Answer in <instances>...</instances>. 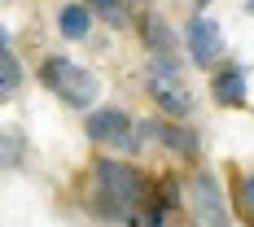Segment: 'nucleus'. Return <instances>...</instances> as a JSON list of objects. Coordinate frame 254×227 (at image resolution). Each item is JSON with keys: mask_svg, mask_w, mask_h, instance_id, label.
<instances>
[{"mask_svg": "<svg viewBox=\"0 0 254 227\" xmlns=\"http://www.w3.org/2000/svg\"><path fill=\"white\" fill-rule=\"evenodd\" d=\"M92 183H97V197H92V214H101L110 223H145V214H136V201H140V175L136 166H127L119 157H101L92 166Z\"/></svg>", "mask_w": 254, "mask_h": 227, "instance_id": "f257e3e1", "label": "nucleus"}, {"mask_svg": "<svg viewBox=\"0 0 254 227\" xmlns=\"http://www.w3.org/2000/svg\"><path fill=\"white\" fill-rule=\"evenodd\" d=\"M145 88H149V96L158 101V109L167 114V118H189L193 114V92L184 88V79H180V66L176 57H149V70H145Z\"/></svg>", "mask_w": 254, "mask_h": 227, "instance_id": "f03ea898", "label": "nucleus"}, {"mask_svg": "<svg viewBox=\"0 0 254 227\" xmlns=\"http://www.w3.org/2000/svg\"><path fill=\"white\" fill-rule=\"evenodd\" d=\"M40 83L49 88L57 101L75 105V109H88L97 101V79L92 70H83L79 61H66V57H49L44 70H40Z\"/></svg>", "mask_w": 254, "mask_h": 227, "instance_id": "7ed1b4c3", "label": "nucleus"}, {"mask_svg": "<svg viewBox=\"0 0 254 227\" xmlns=\"http://www.w3.org/2000/svg\"><path fill=\"white\" fill-rule=\"evenodd\" d=\"M83 131H88V140H97V144H119V149H140V140H131L140 127L127 118L123 109H114V105H101V109H92L88 118H83Z\"/></svg>", "mask_w": 254, "mask_h": 227, "instance_id": "20e7f679", "label": "nucleus"}, {"mask_svg": "<svg viewBox=\"0 0 254 227\" xmlns=\"http://www.w3.org/2000/svg\"><path fill=\"white\" fill-rule=\"evenodd\" d=\"M189 197H193V214H197V223H202V227H232V223H228V201H224V188H219V179L210 175V171L193 175Z\"/></svg>", "mask_w": 254, "mask_h": 227, "instance_id": "39448f33", "label": "nucleus"}, {"mask_svg": "<svg viewBox=\"0 0 254 227\" xmlns=\"http://www.w3.org/2000/svg\"><path fill=\"white\" fill-rule=\"evenodd\" d=\"M184 48L193 57V66H215L224 57V31L210 22L206 13H193L184 26Z\"/></svg>", "mask_w": 254, "mask_h": 227, "instance_id": "423d86ee", "label": "nucleus"}, {"mask_svg": "<svg viewBox=\"0 0 254 227\" xmlns=\"http://www.w3.org/2000/svg\"><path fill=\"white\" fill-rule=\"evenodd\" d=\"M210 96H215L219 105H228V109H241V105H246V66L228 61L224 70H215V79H210Z\"/></svg>", "mask_w": 254, "mask_h": 227, "instance_id": "0eeeda50", "label": "nucleus"}, {"mask_svg": "<svg viewBox=\"0 0 254 227\" xmlns=\"http://www.w3.org/2000/svg\"><path fill=\"white\" fill-rule=\"evenodd\" d=\"M140 35H145V44H149L153 57H176V35H171V26L162 22L158 13H145L140 18Z\"/></svg>", "mask_w": 254, "mask_h": 227, "instance_id": "6e6552de", "label": "nucleus"}, {"mask_svg": "<svg viewBox=\"0 0 254 227\" xmlns=\"http://www.w3.org/2000/svg\"><path fill=\"white\" fill-rule=\"evenodd\" d=\"M145 131L158 136L167 149L184 153V157H197V136H193V131H184V127H176V123H145Z\"/></svg>", "mask_w": 254, "mask_h": 227, "instance_id": "1a4fd4ad", "label": "nucleus"}, {"mask_svg": "<svg viewBox=\"0 0 254 227\" xmlns=\"http://www.w3.org/2000/svg\"><path fill=\"white\" fill-rule=\"evenodd\" d=\"M57 26H62V35L66 40H83L88 31H92V9L88 4H62V13H57Z\"/></svg>", "mask_w": 254, "mask_h": 227, "instance_id": "9d476101", "label": "nucleus"}, {"mask_svg": "<svg viewBox=\"0 0 254 227\" xmlns=\"http://www.w3.org/2000/svg\"><path fill=\"white\" fill-rule=\"evenodd\" d=\"M18 83H22V66H18V57L9 48V35H4L0 40V96H13Z\"/></svg>", "mask_w": 254, "mask_h": 227, "instance_id": "9b49d317", "label": "nucleus"}, {"mask_svg": "<svg viewBox=\"0 0 254 227\" xmlns=\"http://www.w3.org/2000/svg\"><path fill=\"white\" fill-rule=\"evenodd\" d=\"M92 9H101V18L123 22V0H92Z\"/></svg>", "mask_w": 254, "mask_h": 227, "instance_id": "f8f14e48", "label": "nucleus"}, {"mask_svg": "<svg viewBox=\"0 0 254 227\" xmlns=\"http://www.w3.org/2000/svg\"><path fill=\"white\" fill-rule=\"evenodd\" d=\"M18 140H22L18 131H9V136H4V162H9V166L18 162Z\"/></svg>", "mask_w": 254, "mask_h": 227, "instance_id": "ddd939ff", "label": "nucleus"}, {"mask_svg": "<svg viewBox=\"0 0 254 227\" xmlns=\"http://www.w3.org/2000/svg\"><path fill=\"white\" fill-rule=\"evenodd\" d=\"M241 201H246V205L254 210V175H246V179H241Z\"/></svg>", "mask_w": 254, "mask_h": 227, "instance_id": "4468645a", "label": "nucleus"}, {"mask_svg": "<svg viewBox=\"0 0 254 227\" xmlns=\"http://www.w3.org/2000/svg\"><path fill=\"white\" fill-rule=\"evenodd\" d=\"M246 9H250V13H254V0H246Z\"/></svg>", "mask_w": 254, "mask_h": 227, "instance_id": "2eb2a0df", "label": "nucleus"}, {"mask_svg": "<svg viewBox=\"0 0 254 227\" xmlns=\"http://www.w3.org/2000/svg\"><path fill=\"white\" fill-rule=\"evenodd\" d=\"M250 227H254V223H250Z\"/></svg>", "mask_w": 254, "mask_h": 227, "instance_id": "dca6fc26", "label": "nucleus"}]
</instances>
